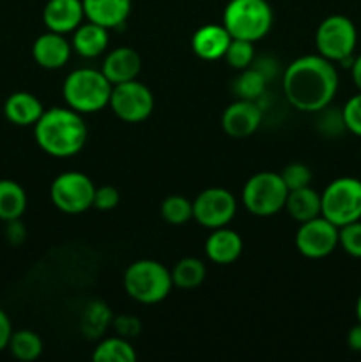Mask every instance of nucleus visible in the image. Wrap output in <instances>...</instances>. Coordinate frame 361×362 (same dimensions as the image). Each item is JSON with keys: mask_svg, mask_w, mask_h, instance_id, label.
Returning <instances> with one entry per match:
<instances>
[{"mask_svg": "<svg viewBox=\"0 0 361 362\" xmlns=\"http://www.w3.org/2000/svg\"><path fill=\"white\" fill-rule=\"evenodd\" d=\"M356 317H357V322L361 324V293L360 297H357V303H356Z\"/></svg>", "mask_w": 361, "mask_h": 362, "instance_id": "nucleus-41", "label": "nucleus"}, {"mask_svg": "<svg viewBox=\"0 0 361 362\" xmlns=\"http://www.w3.org/2000/svg\"><path fill=\"white\" fill-rule=\"evenodd\" d=\"M280 175H282L283 182H285L289 191L301 189V187L310 186L311 182V170L304 163H290V165L283 168Z\"/></svg>", "mask_w": 361, "mask_h": 362, "instance_id": "nucleus-33", "label": "nucleus"}, {"mask_svg": "<svg viewBox=\"0 0 361 362\" xmlns=\"http://www.w3.org/2000/svg\"><path fill=\"white\" fill-rule=\"evenodd\" d=\"M7 349L11 350V354H13L18 361L32 362L42 354V341L41 338H39V334H35L34 331L21 329V331L13 332Z\"/></svg>", "mask_w": 361, "mask_h": 362, "instance_id": "nucleus-28", "label": "nucleus"}, {"mask_svg": "<svg viewBox=\"0 0 361 362\" xmlns=\"http://www.w3.org/2000/svg\"><path fill=\"white\" fill-rule=\"evenodd\" d=\"M96 186L85 173L64 172L53 180L50 198L64 214H81L94 204Z\"/></svg>", "mask_w": 361, "mask_h": 362, "instance_id": "nucleus-9", "label": "nucleus"}, {"mask_svg": "<svg viewBox=\"0 0 361 362\" xmlns=\"http://www.w3.org/2000/svg\"><path fill=\"white\" fill-rule=\"evenodd\" d=\"M347 131L361 138V92L353 95L342 108Z\"/></svg>", "mask_w": 361, "mask_h": 362, "instance_id": "nucleus-34", "label": "nucleus"}, {"mask_svg": "<svg viewBox=\"0 0 361 362\" xmlns=\"http://www.w3.org/2000/svg\"><path fill=\"white\" fill-rule=\"evenodd\" d=\"M321 216L335 226H345L361 219V180L340 177L326 186L321 194Z\"/></svg>", "mask_w": 361, "mask_h": 362, "instance_id": "nucleus-6", "label": "nucleus"}, {"mask_svg": "<svg viewBox=\"0 0 361 362\" xmlns=\"http://www.w3.org/2000/svg\"><path fill=\"white\" fill-rule=\"evenodd\" d=\"M112 322L113 315L108 304L103 300H91L81 311L80 331L85 338L96 341L106 334V331L112 327Z\"/></svg>", "mask_w": 361, "mask_h": 362, "instance_id": "nucleus-23", "label": "nucleus"}, {"mask_svg": "<svg viewBox=\"0 0 361 362\" xmlns=\"http://www.w3.org/2000/svg\"><path fill=\"white\" fill-rule=\"evenodd\" d=\"M223 27L234 39L257 42L273 27V9L268 0H230L223 11Z\"/></svg>", "mask_w": 361, "mask_h": 362, "instance_id": "nucleus-4", "label": "nucleus"}, {"mask_svg": "<svg viewBox=\"0 0 361 362\" xmlns=\"http://www.w3.org/2000/svg\"><path fill=\"white\" fill-rule=\"evenodd\" d=\"M232 35L223 25L209 23L198 28L191 37V49L202 60H219L225 57Z\"/></svg>", "mask_w": 361, "mask_h": 362, "instance_id": "nucleus-17", "label": "nucleus"}, {"mask_svg": "<svg viewBox=\"0 0 361 362\" xmlns=\"http://www.w3.org/2000/svg\"><path fill=\"white\" fill-rule=\"evenodd\" d=\"M357 45V30L353 20L343 14H333L322 20L315 32V48L319 55L333 64L353 62Z\"/></svg>", "mask_w": 361, "mask_h": 362, "instance_id": "nucleus-7", "label": "nucleus"}, {"mask_svg": "<svg viewBox=\"0 0 361 362\" xmlns=\"http://www.w3.org/2000/svg\"><path fill=\"white\" fill-rule=\"evenodd\" d=\"M262 124V110L255 101L237 99L225 108L222 115V127L227 136L243 140L251 136Z\"/></svg>", "mask_w": 361, "mask_h": 362, "instance_id": "nucleus-13", "label": "nucleus"}, {"mask_svg": "<svg viewBox=\"0 0 361 362\" xmlns=\"http://www.w3.org/2000/svg\"><path fill=\"white\" fill-rule=\"evenodd\" d=\"M338 246L347 255L361 258V219L338 228Z\"/></svg>", "mask_w": 361, "mask_h": 362, "instance_id": "nucleus-32", "label": "nucleus"}, {"mask_svg": "<svg viewBox=\"0 0 361 362\" xmlns=\"http://www.w3.org/2000/svg\"><path fill=\"white\" fill-rule=\"evenodd\" d=\"M283 209L289 212V216L294 221H297L301 225V223L310 221V219L321 216V194L315 189H311L310 186L289 191L285 200V207Z\"/></svg>", "mask_w": 361, "mask_h": 362, "instance_id": "nucleus-22", "label": "nucleus"}, {"mask_svg": "<svg viewBox=\"0 0 361 362\" xmlns=\"http://www.w3.org/2000/svg\"><path fill=\"white\" fill-rule=\"evenodd\" d=\"M223 59L227 60L232 69L236 71H243L246 67L251 66L255 59V49H253V42L251 41H244V39H234L230 41L229 48H227V53Z\"/></svg>", "mask_w": 361, "mask_h": 362, "instance_id": "nucleus-30", "label": "nucleus"}, {"mask_svg": "<svg viewBox=\"0 0 361 362\" xmlns=\"http://www.w3.org/2000/svg\"><path fill=\"white\" fill-rule=\"evenodd\" d=\"M350 76H353V81L357 90L361 92V53L353 59V64H350Z\"/></svg>", "mask_w": 361, "mask_h": 362, "instance_id": "nucleus-40", "label": "nucleus"}, {"mask_svg": "<svg viewBox=\"0 0 361 362\" xmlns=\"http://www.w3.org/2000/svg\"><path fill=\"white\" fill-rule=\"evenodd\" d=\"M237 202L229 189L207 187L193 202V218L200 226L209 230L223 228L234 219Z\"/></svg>", "mask_w": 361, "mask_h": 362, "instance_id": "nucleus-11", "label": "nucleus"}, {"mask_svg": "<svg viewBox=\"0 0 361 362\" xmlns=\"http://www.w3.org/2000/svg\"><path fill=\"white\" fill-rule=\"evenodd\" d=\"M268 85V76L262 69H253V67H246L241 71L239 76L234 80V92L239 99H248V101H257L265 90Z\"/></svg>", "mask_w": 361, "mask_h": 362, "instance_id": "nucleus-27", "label": "nucleus"}, {"mask_svg": "<svg viewBox=\"0 0 361 362\" xmlns=\"http://www.w3.org/2000/svg\"><path fill=\"white\" fill-rule=\"evenodd\" d=\"M283 94L290 106L304 113H317L329 106L338 90V71L322 55H303L283 73Z\"/></svg>", "mask_w": 361, "mask_h": 362, "instance_id": "nucleus-1", "label": "nucleus"}, {"mask_svg": "<svg viewBox=\"0 0 361 362\" xmlns=\"http://www.w3.org/2000/svg\"><path fill=\"white\" fill-rule=\"evenodd\" d=\"M112 329L117 332V336L124 339H133L140 334L142 324L137 317L133 315H119V317H113Z\"/></svg>", "mask_w": 361, "mask_h": 362, "instance_id": "nucleus-35", "label": "nucleus"}, {"mask_svg": "<svg viewBox=\"0 0 361 362\" xmlns=\"http://www.w3.org/2000/svg\"><path fill=\"white\" fill-rule=\"evenodd\" d=\"M159 212H161V218L168 225H184V223H188L193 218V202L180 197V194H172V197L163 200Z\"/></svg>", "mask_w": 361, "mask_h": 362, "instance_id": "nucleus-29", "label": "nucleus"}, {"mask_svg": "<svg viewBox=\"0 0 361 362\" xmlns=\"http://www.w3.org/2000/svg\"><path fill=\"white\" fill-rule=\"evenodd\" d=\"M108 41V28L88 21V23H81L74 30L71 46L80 57L94 59V57H99L103 52H106Z\"/></svg>", "mask_w": 361, "mask_h": 362, "instance_id": "nucleus-21", "label": "nucleus"}, {"mask_svg": "<svg viewBox=\"0 0 361 362\" xmlns=\"http://www.w3.org/2000/svg\"><path fill=\"white\" fill-rule=\"evenodd\" d=\"M124 290L140 304H158L172 290V274L156 260H137L124 272Z\"/></svg>", "mask_w": 361, "mask_h": 362, "instance_id": "nucleus-5", "label": "nucleus"}, {"mask_svg": "<svg viewBox=\"0 0 361 362\" xmlns=\"http://www.w3.org/2000/svg\"><path fill=\"white\" fill-rule=\"evenodd\" d=\"M113 85L101 71L81 67L67 74L62 85L64 101L78 113H94L110 105Z\"/></svg>", "mask_w": 361, "mask_h": 362, "instance_id": "nucleus-3", "label": "nucleus"}, {"mask_svg": "<svg viewBox=\"0 0 361 362\" xmlns=\"http://www.w3.org/2000/svg\"><path fill=\"white\" fill-rule=\"evenodd\" d=\"M205 272L207 271H205L204 262L193 257H186L173 265L170 274H172L173 286L183 290H191L204 283Z\"/></svg>", "mask_w": 361, "mask_h": 362, "instance_id": "nucleus-25", "label": "nucleus"}, {"mask_svg": "<svg viewBox=\"0 0 361 362\" xmlns=\"http://www.w3.org/2000/svg\"><path fill=\"white\" fill-rule=\"evenodd\" d=\"M27 209V193L11 179L0 180V221L20 219Z\"/></svg>", "mask_w": 361, "mask_h": 362, "instance_id": "nucleus-24", "label": "nucleus"}, {"mask_svg": "<svg viewBox=\"0 0 361 362\" xmlns=\"http://www.w3.org/2000/svg\"><path fill=\"white\" fill-rule=\"evenodd\" d=\"M6 239L9 240L11 244H14V246H18V244H21L27 239V228H25V225L20 219L6 221Z\"/></svg>", "mask_w": 361, "mask_h": 362, "instance_id": "nucleus-37", "label": "nucleus"}, {"mask_svg": "<svg viewBox=\"0 0 361 362\" xmlns=\"http://www.w3.org/2000/svg\"><path fill=\"white\" fill-rule=\"evenodd\" d=\"M94 362H134L137 361V352L130 339H124L120 336L106 338L96 346L92 354Z\"/></svg>", "mask_w": 361, "mask_h": 362, "instance_id": "nucleus-26", "label": "nucleus"}, {"mask_svg": "<svg viewBox=\"0 0 361 362\" xmlns=\"http://www.w3.org/2000/svg\"><path fill=\"white\" fill-rule=\"evenodd\" d=\"M81 4L85 18L108 30L126 23L131 13V0H81Z\"/></svg>", "mask_w": 361, "mask_h": 362, "instance_id": "nucleus-18", "label": "nucleus"}, {"mask_svg": "<svg viewBox=\"0 0 361 362\" xmlns=\"http://www.w3.org/2000/svg\"><path fill=\"white\" fill-rule=\"evenodd\" d=\"M287 189L282 175L275 172H258L246 180L243 187V205L258 218L275 216L285 207Z\"/></svg>", "mask_w": 361, "mask_h": 362, "instance_id": "nucleus-8", "label": "nucleus"}, {"mask_svg": "<svg viewBox=\"0 0 361 362\" xmlns=\"http://www.w3.org/2000/svg\"><path fill=\"white\" fill-rule=\"evenodd\" d=\"M81 0H48L42 9V21L46 28L57 34L74 32L84 21Z\"/></svg>", "mask_w": 361, "mask_h": 362, "instance_id": "nucleus-14", "label": "nucleus"}, {"mask_svg": "<svg viewBox=\"0 0 361 362\" xmlns=\"http://www.w3.org/2000/svg\"><path fill=\"white\" fill-rule=\"evenodd\" d=\"M338 246V226L319 216L310 221L301 223L296 233V247L303 257L310 260L326 258Z\"/></svg>", "mask_w": 361, "mask_h": 362, "instance_id": "nucleus-12", "label": "nucleus"}, {"mask_svg": "<svg viewBox=\"0 0 361 362\" xmlns=\"http://www.w3.org/2000/svg\"><path fill=\"white\" fill-rule=\"evenodd\" d=\"M42 103L30 92H14L6 99L4 115L11 124L20 127L34 126L42 115Z\"/></svg>", "mask_w": 361, "mask_h": 362, "instance_id": "nucleus-20", "label": "nucleus"}, {"mask_svg": "<svg viewBox=\"0 0 361 362\" xmlns=\"http://www.w3.org/2000/svg\"><path fill=\"white\" fill-rule=\"evenodd\" d=\"M73 46L64 34L48 30L41 34L32 45V57L45 69H60L71 59Z\"/></svg>", "mask_w": 361, "mask_h": 362, "instance_id": "nucleus-15", "label": "nucleus"}, {"mask_svg": "<svg viewBox=\"0 0 361 362\" xmlns=\"http://www.w3.org/2000/svg\"><path fill=\"white\" fill-rule=\"evenodd\" d=\"M110 108L127 124L144 122L154 110V95L147 85L137 80L113 85L110 95Z\"/></svg>", "mask_w": 361, "mask_h": 362, "instance_id": "nucleus-10", "label": "nucleus"}, {"mask_svg": "<svg viewBox=\"0 0 361 362\" xmlns=\"http://www.w3.org/2000/svg\"><path fill=\"white\" fill-rule=\"evenodd\" d=\"M317 113H319V122H317L319 131H321L322 134H326L328 138H340L347 131L342 110H336L329 105Z\"/></svg>", "mask_w": 361, "mask_h": 362, "instance_id": "nucleus-31", "label": "nucleus"}, {"mask_svg": "<svg viewBox=\"0 0 361 362\" xmlns=\"http://www.w3.org/2000/svg\"><path fill=\"white\" fill-rule=\"evenodd\" d=\"M243 253V239L237 232L227 228L212 230L205 240V255L212 264L229 265L234 264Z\"/></svg>", "mask_w": 361, "mask_h": 362, "instance_id": "nucleus-19", "label": "nucleus"}, {"mask_svg": "<svg viewBox=\"0 0 361 362\" xmlns=\"http://www.w3.org/2000/svg\"><path fill=\"white\" fill-rule=\"evenodd\" d=\"M87 126L81 113L69 106L45 110L34 124V136L41 151L53 158H71L76 156L87 141Z\"/></svg>", "mask_w": 361, "mask_h": 362, "instance_id": "nucleus-2", "label": "nucleus"}, {"mask_svg": "<svg viewBox=\"0 0 361 362\" xmlns=\"http://www.w3.org/2000/svg\"><path fill=\"white\" fill-rule=\"evenodd\" d=\"M347 345L353 352H361V324L357 322L347 334Z\"/></svg>", "mask_w": 361, "mask_h": 362, "instance_id": "nucleus-39", "label": "nucleus"}, {"mask_svg": "<svg viewBox=\"0 0 361 362\" xmlns=\"http://www.w3.org/2000/svg\"><path fill=\"white\" fill-rule=\"evenodd\" d=\"M119 202H120V194L115 187L101 186V187H96L94 204H92V207H96L101 212H108V211H113V209L119 205Z\"/></svg>", "mask_w": 361, "mask_h": 362, "instance_id": "nucleus-36", "label": "nucleus"}, {"mask_svg": "<svg viewBox=\"0 0 361 362\" xmlns=\"http://www.w3.org/2000/svg\"><path fill=\"white\" fill-rule=\"evenodd\" d=\"M142 71V59L137 49L130 46H120V48L112 49L105 57L101 73L105 74L106 80L112 85L124 83V81L137 80Z\"/></svg>", "mask_w": 361, "mask_h": 362, "instance_id": "nucleus-16", "label": "nucleus"}, {"mask_svg": "<svg viewBox=\"0 0 361 362\" xmlns=\"http://www.w3.org/2000/svg\"><path fill=\"white\" fill-rule=\"evenodd\" d=\"M11 336H13V325H11V320L6 311L0 308V352L9 346Z\"/></svg>", "mask_w": 361, "mask_h": 362, "instance_id": "nucleus-38", "label": "nucleus"}]
</instances>
